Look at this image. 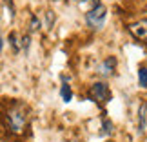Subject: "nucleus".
I'll return each mask as SVG.
<instances>
[{
  "instance_id": "obj_1",
  "label": "nucleus",
  "mask_w": 147,
  "mask_h": 142,
  "mask_svg": "<svg viewBox=\"0 0 147 142\" xmlns=\"http://www.w3.org/2000/svg\"><path fill=\"white\" fill-rule=\"evenodd\" d=\"M5 126L13 135H24L29 126V111L22 102H13L5 109Z\"/></svg>"
},
{
  "instance_id": "obj_2",
  "label": "nucleus",
  "mask_w": 147,
  "mask_h": 142,
  "mask_svg": "<svg viewBox=\"0 0 147 142\" xmlns=\"http://www.w3.org/2000/svg\"><path fill=\"white\" fill-rule=\"evenodd\" d=\"M87 96H89V100H93V102H96L98 106H105L107 102L111 100V89L109 86H107L105 82H94L91 88H89V91H87Z\"/></svg>"
},
{
  "instance_id": "obj_3",
  "label": "nucleus",
  "mask_w": 147,
  "mask_h": 142,
  "mask_svg": "<svg viewBox=\"0 0 147 142\" xmlns=\"http://www.w3.org/2000/svg\"><path fill=\"white\" fill-rule=\"evenodd\" d=\"M105 16H107V9L98 4L96 7L89 9L86 13V22L91 29H102L104 24H105Z\"/></svg>"
},
{
  "instance_id": "obj_4",
  "label": "nucleus",
  "mask_w": 147,
  "mask_h": 142,
  "mask_svg": "<svg viewBox=\"0 0 147 142\" xmlns=\"http://www.w3.org/2000/svg\"><path fill=\"white\" fill-rule=\"evenodd\" d=\"M129 31L133 33L134 38L147 42V18H142V20H138V22H133V24L129 26Z\"/></svg>"
},
{
  "instance_id": "obj_5",
  "label": "nucleus",
  "mask_w": 147,
  "mask_h": 142,
  "mask_svg": "<svg viewBox=\"0 0 147 142\" xmlns=\"http://www.w3.org/2000/svg\"><path fill=\"white\" fill-rule=\"evenodd\" d=\"M115 69H116V58L115 56H109V58H105L100 64L98 73L102 77H111V75H115Z\"/></svg>"
},
{
  "instance_id": "obj_6",
  "label": "nucleus",
  "mask_w": 147,
  "mask_h": 142,
  "mask_svg": "<svg viewBox=\"0 0 147 142\" xmlns=\"http://www.w3.org/2000/svg\"><path fill=\"white\" fill-rule=\"evenodd\" d=\"M145 122H147V102L142 100L138 107V131L140 133L145 131Z\"/></svg>"
},
{
  "instance_id": "obj_7",
  "label": "nucleus",
  "mask_w": 147,
  "mask_h": 142,
  "mask_svg": "<svg viewBox=\"0 0 147 142\" xmlns=\"http://www.w3.org/2000/svg\"><path fill=\"white\" fill-rule=\"evenodd\" d=\"M60 96H62V100L64 102H69L73 99V91H71V86L67 82L62 84V88H60Z\"/></svg>"
},
{
  "instance_id": "obj_8",
  "label": "nucleus",
  "mask_w": 147,
  "mask_h": 142,
  "mask_svg": "<svg viewBox=\"0 0 147 142\" xmlns=\"http://www.w3.org/2000/svg\"><path fill=\"white\" fill-rule=\"evenodd\" d=\"M113 122L109 120V118H104V122H102V131H100V135H111L113 133Z\"/></svg>"
},
{
  "instance_id": "obj_9",
  "label": "nucleus",
  "mask_w": 147,
  "mask_h": 142,
  "mask_svg": "<svg viewBox=\"0 0 147 142\" xmlns=\"http://www.w3.org/2000/svg\"><path fill=\"white\" fill-rule=\"evenodd\" d=\"M9 44H11V48H13L15 53H18V51H20V42H18L16 33H9Z\"/></svg>"
},
{
  "instance_id": "obj_10",
  "label": "nucleus",
  "mask_w": 147,
  "mask_h": 142,
  "mask_svg": "<svg viewBox=\"0 0 147 142\" xmlns=\"http://www.w3.org/2000/svg\"><path fill=\"white\" fill-rule=\"evenodd\" d=\"M138 82L142 88H147V67H140L138 71Z\"/></svg>"
},
{
  "instance_id": "obj_11",
  "label": "nucleus",
  "mask_w": 147,
  "mask_h": 142,
  "mask_svg": "<svg viewBox=\"0 0 147 142\" xmlns=\"http://www.w3.org/2000/svg\"><path fill=\"white\" fill-rule=\"evenodd\" d=\"M40 20H38V16H31V24H29V31H38L40 29Z\"/></svg>"
},
{
  "instance_id": "obj_12",
  "label": "nucleus",
  "mask_w": 147,
  "mask_h": 142,
  "mask_svg": "<svg viewBox=\"0 0 147 142\" xmlns=\"http://www.w3.org/2000/svg\"><path fill=\"white\" fill-rule=\"evenodd\" d=\"M29 44H31V38H29V35H24L20 38V49H29Z\"/></svg>"
},
{
  "instance_id": "obj_13",
  "label": "nucleus",
  "mask_w": 147,
  "mask_h": 142,
  "mask_svg": "<svg viewBox=\"0 0 147 142\" xmlns=\"http://www.w3.org/2000/svg\"><path fill=\"white\" fill-rule=\"evenodd\" d=\"M5 5H7V9H9V16L13 18V16H15V7H13V2H11V0H5Z\"/></svg>"
},
{
  "instance_id": "obj_14",
  "label": "nucleus",
  "mask_w": 147,
  "mask_h": 142,
  "mask_svg": "<svg viewBox=\"0 0 147 142\" xmlns=\"http://www.w3.org/2000/svg\"><path fill=\"white\" fill-rule=\"evenodd\" d=\"M55 22V15H51V13H47V27H51V24Z\"/></svg>"
},
{
  "instance_id": "obj_15",
  "label": "nucleus",
  "mask_w": 147,
  "mask_h": 142,
  "mask_svg": "<svg viewBox=\"0 0 147 142\" xmlns=\"http://www.w3.org/2000/svg\"><path fill=\"white\" fill-rule=\"evenodd\" d=\"M2 49H4V40H2V35H0V53H2Z\"/></svg>"
},
{
  "instance_id": "obj_16",
  "label": "nucleus",
  "mask_w": 147,
  "mask_h": 142,
  "mask_svg": "<svg viewBox=\"0 0 147 142\" xmlns=\"http://www.w3.org/2000/svg\"><path fill=\"white\" fill-rule=\"evenodd\" d=\"M0 142H9L7 139H2V137H0Z\"/></svg>"
},
{
  "instance_id": "obj_17",
  "label": "nucleus",
  "mask_w": 147,
  "mask_h": 142,
  "mask_svg": "<svg viewBox=\"0 0 147 142\" xmlns=\"http://www.w3.org/2000/svg\"><path fill=\"white\" fill-rule=\"evenodd\" d=\"M105 142H113V140H105Z\"/></svg>"
}]
</instances>
